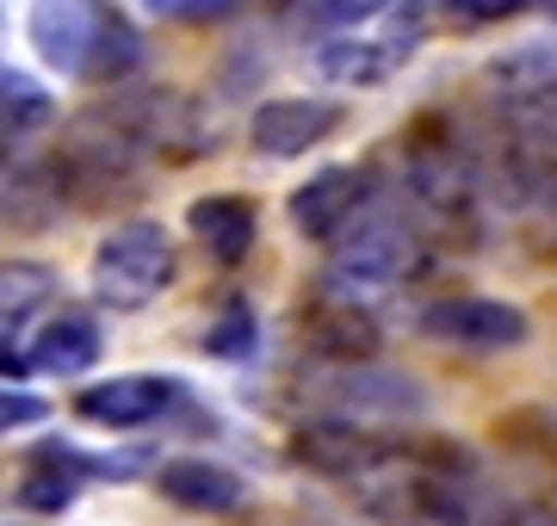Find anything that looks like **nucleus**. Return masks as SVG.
Wrapping results in <instances>:
<instances>
[{"instance_id": "nucleus-3", "label": "nucleus", "mask_w": 557, "mask_h": 526, "mask_svg": "<svg viewBox=\"0 0 557 526\" xmlns=\"http://www.w3.org/2000/svg\"><path fill=\"white\" fill-rule=\"evenodd\" d=\"M416 328L428 341L446 347H471V353H502V347H520L533 335L527 310L502 304V298H440L416 316Z\"/></svg>"}, {"instance_id": "nucleus-18", "label": "nucleus", "mask_w": 557, "mask_h": 526, "mask_svg": "<svg viewBox=\"0 0 557 526\" xmlns=\"http://www.w3.org/2000/svg\"><path fill=\"white\" fill-rule=\"evenodd\" d=\"M75 489H81V477H69L62 465H50V471H32V477L20 484V502L32 508V514H62V508L75 502Z\"/></svg>"}, {"instance_id": "nucleus-10", "label": "nucleus", "mask_w": 557, "mask_h": 526, "mask_svg": "<svg viewBox=\"0 0 557 526\" xmlns=\"http://www.w3.org/2000/svg\"><path fill=\"white\" fill-rule=\"evenodd\" d=\"M168 403H174V378H156V372H124V378L87 385L75 397V409L94 427H149L161 422Z\"/></svg>"}, {"instance_id": "nucleus-6", "label": "nucleus", "mask_w": 557, "mask_h": 526, "mask_svg": "<svg viewBox=\"0 0 557 526\" xmlns=\"http://www.w3.org/2000/svg\"><path fill=\"white\" fill-rule=\"evenodd\" d=\"M384 440L391 434H372L359 422H341V415H317L292 434V459L317 477H341V484H359L366 471L384 459Z\"/></svg>"}, {"instance_id": "nucleus-17", "label": "nucleus", "mask_w": 557, "mask_h": 526, "mask_svg": "<svg viewBox=\"0 0 557 526\" xmlns=\"http://www.w3.org/2000/svg\"><path fill=\"white\" fill-rule=\"evenodd\" d=\"M50 118H57L50 87L32 82L25 68H7V62H0V137L20 142V137H32V130H44Z\"/></svg>"}, {"instance_id": "nucleus-8", "label": "nucleus", "mask_w": 557, "mask_h": 526, "mask_svg": "<svg viewBox=\"0 0 557 526\" xmlns=\"http://www.w3.org/2000/svg\"><path fill=\"white\" fill-rule=\"evenodd\" d=\"M416 25L384 32V38H322L317 43V75L335 87H384L403 62L416 57Z\"/></svg>"}, {"instance_id": "nucleus-12", "label": "nucleus", "mask_w": 557, "mask_h": 526, "mask_svg": "<svg viewBox=\"0 0 557 526\" xmlns=\"http://www.w3.org/2000/svg\"><path fill=\"white\" fill-rule=\"evenodd\" d=\"M335 397H341V422H379V415H416L421 409V390L416 378L403 372H372V365H347L335 378Z\"/></svg>"}, {"instance_id": "nucleus-9", "label": "nucleus", "mask_w": 557, "mask_h": 526, "mask_svg": "<svg viewBox=\"0 0 557 526\" xmlns=\"http://www.w3.org/2000/svg\"><path fill=\"white\" fill-rule=\"evenodd\" d=\"M100 13L106 7H94V0H32L25 38L57 75H81L87 50H94V32H100Z\"/></svg>"}, {"instance_id": "nucleus-13", "label": "nucleus", "mask_w": 557, "mask_h": 526, "mask_svg": "<svg viewBox=\"0 0 557 526\" xmlns=\"http://www.w3.org/2000/svg\"><path fill=\"white\" fill-rule=\"evenodd\" d=\"M94 360H100V323H94L87 310L50 316V323L32 335V353H25V365H32V372H50V378H75V372H87Z\"/></svg>"}, {"instance_id": "nucleus-4", "label": "nucleus", "mask_w": 557, "mask_h": 526, "mask_svg": "<svg viewBox=\"0 0 557 526\" xmlns=\"http://www.w3.org/2000/svg\"><path fill=\"white\" fill-rule=\"evenodd\" d=\"M304 347L329 365H372L384 347V328L379 316L359 304V298H341V291H317L304 304Z\"/></svg>"}, {"instance_id": "nucleus-11", "label": "nucleus", "mask_w": 557, "mask_h": 526, "mask_svg": "<svg viewBox=\"0 0 557 526\" xmlns=\"http://www.w3.org/2000/svg\"><path fill=\"white\" fill-rule=\"evenodd\" d=\"M156 489L174 508H193V514H236L248 502V484L218 459H168L156 471Z\"/></svg>"}, {"instance_id": "nucleus-15", "label": "nucleus", "mask_w": 557, "mask_h": 526, "mask_svg": "<svg viewBox=\"0 0 557 526\" xmlns=\"http://www.w3.org/2000/svg\"><path fill=\"white\" fill-rule=\"evenodd\" d=\"M50 298H57V273L44 261H0V341L20 335Z\"/></svg>"}, {"instance_id": "nucleus-5", "label": "nucleus", "mask_w": 557, "mask_h": 526, "mask_svg": "<svg viewBox=\"0 0 557 526\" xmlns=\"http://www.w3.org/2000/svg\"><path fill=\"white\" fill-rule=\"evenodd\" d=\"M366 204H372V180H366L359 167L335 162V167H322V174H310V180L285 199V217H292V229H298L304 242L329 248Z\"/></svg>"}, {"instance_id": "nucleus-1", "label": "nucleus", "mask_w": 557, "mask_h": 526, "mask_svg": "<svg viewBox=\"0 0 557 526\" xmlns=\"http://www.w3.org/2000/svg\"><path fill=\"white\" fill-rule=\"evenodd\" d=\"M428 266V236L421 223L391 217V211H372V217H354L329 242V273H322V291H341V298H372V291H391V285L416 279Z\"/></svg>"}, {"instance_id": "nucleus-24", "label": "nucleus", "mask_w": 557, "mask_h": 526, "mask_svg": "<svg viewBox=\"0 0 557 526\" xmlns=\"http://www.w3.org/2000/svg\"><path fill=\"white\" fill-rule=\"evenodd\" d=\"M25 372H32L25 353H7V347H0V378H25Z\"/></svg>"}, {"instance_id": "nucleus-7", "label": "nucleus", "mask_w": 557, "mask_h": 526, "mask_svg": "<svg viewBox=\"0 0 557 526\" xmlns=\"http://www.w3.org/2000/svg\"><path fill=\"white\" fill-rule=\"evenodd\" d=\"M341 112L335 100H267L248 118V142L273 162H292V155H310L317 142H329L341 130Z\"/></svg>"}, {"instance_id": "nucleus-22", "label": "nucleus", "mask_w": 557, "mask_h": 526, "mask_svg": "<svg viewBox=\"0 0 557 526\" xmlns=\"http://www.w3.org/2000/svg\"><path fill=\"white\" fill-rule=\"evenodd\" d=\"M527 0H446V13L465 25H490V20H508V13H520Z\"/></svg>"}, {"instance_id": "nucleus-21", "label": "nucleus", "mask_w": 557, "mask_h": 526, "mask_svg": "<svg viewBox=\"0 0 557 526\" xmlns=\"http://www.w3.org/2000/svg\"><path fill=\"white\" fill-rule=\"evenodd\" d=\"M44 415H50V403H44V397H32V390H7V385H0V434L38 427Z\"/></svg>"}, {"instance_id": "nucleus-20", "label": "nucleus", "mask_w": 557, "mask_h": 526, "mask_svg": "<svg viewBox=\"0 0 557 526\" xmlns=\"http://www.w3.org/2000/svg\"><path fill=\"white\" fill-rule=\"evenodd\" d=\"M255 347V323H248V310L242 304H230V316H223L211 335H205V353H223V360H242Z\"/></svg>"}, {"instance_id": "nucleus-23", "label": "nucleus", "mask_w": 557, "mask_h": 526, "mask_svg": "<svg viewBox=\"0 0 557 526\" xmlns=\"http://www.w3.org/2000/svg\"><path fill=\"white\" fill-rule=\"evenodd\" d=\"M391 0H322V20L329 25H366V20H379Z\"/></svg>"}, {"instance_id": "nucleus-16", "label": "nucleus", "mask_w": 557, "mask_h": 526, "mask_svg": "<svg viewBox=\"0 0 557 526\" xmlns=\"http://www.w3.org/2000/svg\"><path fill=\"white\" fill-rule=\"evenodd\" d=\"M137 62H143V38L119 20V13H100V32H94V50H87L81 82H94V87H106V93H119V87H131Z\"/></svg>"}, {"instance_id": "nucleus-14", "label": "nucleus", "mask_w": 557, "mask_h": 526, "mask_svg": "<svg viewBox=\"0 0 557 526\" xmlns=\"http://www.w3.org/2000/svg\"><path fill=\"white\" fill-rule=\"evenodd\" d=\"M186 229H193L205 248H211V261L236 266L242 254L255 248L260 217H255V204L236 199V192H211V199H193V211H186Z\"/></svg>"}, {"instance_id": "nucleus-2", "label": "nucleus", "mask_w": 557, "mask_h": 526, "mask_svg": "<svg viewBox=\"0 0 557 526\" xmlns=\"http://www.w3.org/2000/svg\"><path fill=\"white\" fill-rule=\"evenodd\" d=\"M174 285V236L156 217L112 223L94 248V298L106 310H149Z\"/></svg>"}, {"instance_id": "nucleus-19", "label": "nucleus", "mask_w": 557, "mask_h": 526, "mask_svg": "<svg viewBox=\"0 0 557 526\" xmlns=\"http://www.w3.org/2000/svg\"><path fill=\"white\" fill-rule=\"evenodd\" d=\"M242 0H143L149 20H168V25H211V20H230Z\"/></svg>"}]
</instances>
